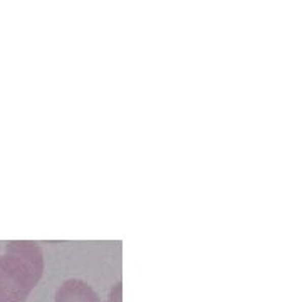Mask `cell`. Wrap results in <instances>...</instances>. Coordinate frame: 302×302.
<instances>
[{
  "mask_svg": "<svg viewBox=\"0 0 302 302\" xmlns=\"http://www.w3.org/2000/svg\"><path fill=\"white\" fill-rule=\"evenodd\" d=\"M54 302H101L91 285L81 279H67L55 290Z\"/></svg>",
  "mask_w": 302,
  "mask_h": 302,
  "instance_id": "cell-2",
  "label": "cell"
},
{
  "mask_svg": "<svg viewBox=\"0 0 302 302\" xmlns=\"http://www.w3.org/2000/svg\"><path fill=\"white\" fill-rule=\"evenodd\" d=\"M108 302H123V284L121 282L113 285V289H111V292H109Z\"/></svg>",
  "mask_w": 302,
  "mask_h": 302,
  "instance_id": "cell-3",
  "label": "cell"
},
{
  "mask_svg": "<svg viewBox=\"0 0 302 302\" xmlns=\"http://www.w3.org/2000/svg\"><path fill=\"white\" fill-rule=\"evenodd\" d=\"M44 274V254L36 242H10L0 255V302H25Z\"/></svg>",
  "mask_w": 302,
  "mask_h": 302,
  "instance_id": "cell-1",
  "label": "cell"
}]
</instances>
